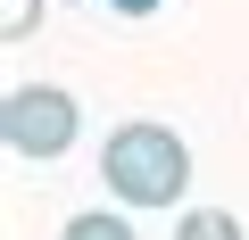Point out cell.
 I'll return each mask as SVG.
<instances>
[{
    "instance_id": "obj_1",
    "label": "cell",
    "mask_w": 249,
    "mask_h": 240,
    "mask_svg": "<svg viewBox=\"0 0 249 240\" xmlns=\"http://www.w3.org/2000/svg\"><path fill=\"white\" fill-rule=\"evenodd\" d=\"M100 174L124 207H175L183 182H191V149L166 125H116L108 149H100Z\"/></svg>"
},
{
    "instance_id": "obj_2",
    "label": "cell",
    "mask_w": 249,
    "mask_h": 240,
    "mask_svg": "<svg viewBox=\"0 0 249 240\" xmlns=\"http://www.w3.org/2000/svg\"><path fill=\"white\" fill-rule=\"evenodd\" d=\"M0 133H9L17 158H58V149L75 141V99H67L58 83H17L9 108H0Z\"/></svg>"
},
{
    "instance_id": "obj_3",
    "label": "cell",
    "mask_w": 249,
    "mask_h": 240,
    "mask_svg": "<svg viewBox=\"0 0 249 240\" xmlns=\"http://www.w3.org/2000/svg\"><path fill=\"white\" fill-rule=\"evenodd\" d=\"M175 240H241V215H224V207H191V215L175 224Z\"/></svg>"
},
{
    "instance_id": "obj_4",
    "label": "cell",
    "mask_w": 249,
    "mask_h": 240,
    "mask_svg": "<svg viewBox=\"0 0 249 240\" xmlns=\"http://www.w3.org/2000/svg\"><path fill=\"white\" fill-rule=\"evenodd\" d=\"M58 240H133V224H124V215H100V207H91V215H67V232H58Z\"/></svg>"
},
{
    "instance_id": "obj_5",
    "label": "cell",
    "mask_w": 249,
    "mask_h": 240,
    "mask_svg": "<svg viewBox=\"0 0 249 240\" xmlns=\"http://www.w3.org/2000/svg\"><path fill=\"white\" fill-rule=\"evenodd\" d=\"M25 25H34V0H9V42H25Z\"/></svg>"
},
{
    "instance_id": "obj_6",
    "label": "cell",
    "mask_w": 249,
    "mask_h": 240,
    "mask_svg": "<svg viewBox=\"0 0 249 240\" xmlns=\"http://www.w3.org/2000/svg\"><path fill=\"white\" fill-rule=\"evenodd\" d=\"M108 9H124V17H150V9H158V0H108Z\"/></svg>"
}]
</instances>
